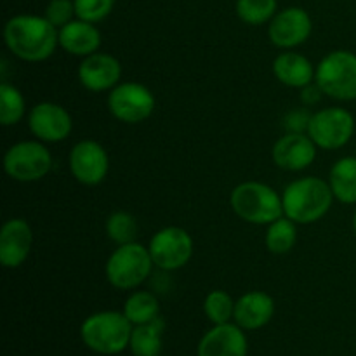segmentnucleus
Listing matches in <instances>:
<instances>
[{"label":"nucleus","mask_w":356,"mask_h":356,"mask_svg":"<svg viewBox=\"0 0 356 356\" xmlns=\"http://www.w3.org/2000/svg\"><path fill=\"white\" fill-rule=\"evenodd\" d=\"M52 155L45 143L19 141L10 146L3 155V170L19 183H35L51 172Z\"/></svg>","instance_id":"0eeeda50"},{"label":"nucleus","mask_w":356,"mask_h":356,"mask_svg":"<svg viewBox=\"0 0 356 356\" xmlns=\"http://www.w3.org/2000/svg\"><path fill=\"white\" fill-rule=\"evenodd\" d=\"M155 94L139 82H120L108 94L110 113L129 125L148 120L155 111Z\"/></svg>","instance_id":"6e6552de"},{"label":"nucleus","mask_w":356,"mask_h":356,"mask_svg":"<svg viewBox=\"0 0 356 356\" xmlns=\"http://www.w3.org/2000/svg\"><path fill=\"white\" fill-rule=\"evenodd\" d=\"M316 152H318V146L308 134L285 132L282 138L275 141L271 148V159L278 169L301 172L315 162Z\"/></svg>","instance_id":"2eb2a0df"},{"label":"nucleus","mask_w":356,"mask_h":356,"mask_svg":"<svg viewBox=\"0 0 356 356\" xmlns=\"http://www.w3.org/2000/svg\"><path fill=\"white\" fill-rule=\"evenodd\" d=\"M275 315V301L263 291H250L236 299L235 320L236 325L245 330H257L266 325Z\"/></svg>","instance_id":"a211bd4d"},{"label":"nucleus","mask_w":356,"mask_h":356,"mask_svg":"<svg viewBox=\"0 0 356 356\" xmlns=\"http://www.w3.org/2000/svg\"><path fill=\"white\" fill-rule=\"evenodd\" d=\"M247 337L236 323H221L209 330L198 344V356H245Z\"/></svg>","instance_id":"f3484780"},{"label":"nucleus","mask_w":356,"mask_h":356,"mask_svg":"<svg viewBox=\"0 0 356 356\" xmlns=\"http://www.w3.org/2000/svg\"><path fill=\"white\" fill-rule=\"evenodd\" d=\"M153 264L159 270L176 271L190 263L195 243L190 233L179 226H165L152 236L148 243Z\"/></svg>","instance_id":"9d476101"},{"label":"nucleus","mask_w":356,"mask_h":356,"mask_svg":"<svg viewBox=\"0 0 356 356\" xmlns=\"http://www.w3.org/2000/svg\"><path fill=\"white\" fill-rule=\"evenodd\" d=\"M106 236L117 245L136 242L139 233V225L131 212L117 211L108 216L106 225H104Z\"/></svg>","instance_id":"a878e982"},{"label":"nucleus","mask_w":356,"mask_h":356,"mask_svg":"<svg viewBox=\"0 0 356 356\" xmlns=\"http://www.w3.org/2000/svg\"><path fill=\"white\" fill-rule=\"evenodd\" d=\"M329 186L334 198L344 205L356 204V156H343L329 172Z\"/></svg>","instance_id":"412c9836"},{"label":"nucleus","mask_w":356,"mask_h":356,"mask_svg":"<svg viewBox=\"0 0 356 356\" xmlns=\"http://www.w3.org/2000/svg\"><path fill=\"white\" fill-rule=\"evenodd\" d=\"M73 2H75L76 17L94 24L106 19L115 7V0H73Z\"/></svg>","instance_id":"c85d7f7f"},{"label":"nucleus","mask_w":356,"mask_h":356,"mask_svg":"<svg viewBox=\"0 0 356 356\" xmlns=\"http://www.w3.org/2000/svg\"><path fill=\"white\" fill-rule=\"evenodd\" d=\"M26 115V101L21 90L13 83H0V122L3 127L19 124Z\"/></svg>","instance_id":"393cba45"},{"label":"nucleus","mask_w":356,"mask_h":356,"mask_svg":"<svg viewBox=\"0 0 356 356\" xmlns=\"http://www.w3.org/2000/svg\"><path fill=\"white\" fill-rule=\"evenodd\" d=\"M296 242H298V225L292 219L282 216L277 221L268 225L264 243H266V249L271 254L282 256V254L291 252L294 249Z\"/></svg>","instance_id":"b1692460"},{"label":"nucleus","mask_w":356,"mask_h":356,"mask_svg":"<svg viewBox=\"0 0 356 356\" xmlns=\"http://www.w3.org/2000/svg\"><path fill=\"white\" fill-rule=\"evenodd\" d=\"M70 172L83 186H97L110 172V155L101 143L83 139L72 148L68 156Z\"/></svg>","instance_id":"9b49d317"},{"label":"nucleus","mask_w":356,"mask_h":356,"mask_svg":"<svg viewBox=\"0 0 356 356\" xmlns=\"http://www.w3.org/2000/svg\"><path fill=\"white\" fill-rule=\"evenodd\" d=\"M334 193L329 181L316 176L299 177L285 186L282 193L284 216L296 225H313L327 216L334 204Z\"/></svg>","instance_id":"f03ea898"},{"label":"nucleus","mask_w":356,"mask_h":356,"mask_svg":"<svg viewBox=\"0 0 356 356\" xmlns=\"http://www.w3.org/2000/svg\"><path fill=\"white\" fill-rule=\"evenodd\" d=\"M315 82L325 96L337 101L356 99V54L351 51H332L316 65Z\"/></svg>","instance_id":"423d86ee"},{"label":"nucleus","mask_w":356,"mask_h":356,"mask_svg":"<svg viewBox=\"0 0 356 356\" xmlns=\"http://www.w3.org/2000/svg\"><path fill=\"white\" fill-rule=\"evenodd\" d=\"M299 90H301V94H299V99H301L302 106H306V108L318 104L320 99H322V96H323L322 89H320L318 83L316 82L309 83V86L302 87V89H299Z\"/></svg>","instance_id":"2f4dec72"},{"label":"nucleus","mask_w":356,"mask_h":356,"mask_svg":"<svg viewBox=\"0 0 356 356\" xmlns=\"http://www.w3.org/2000/svg\"><path fill=\"white\" fill-rule=\"evenodd\" d=\"M3 42L21 61L40 63L59 47V30L45 16L17 14L3 26Z\"/></svg>","instance_id":"f257e3e1"},{"label":"nucleus","mask_w":356,"mask_h":356,"mask_svg":"<svg viewBox=\"0 0 356 356\" xmlns=\"http://www.w3.org/2000/svg\"><path fill=\"white\" fill-rule=\"evenodd\" d=\"M313 31V21L308 10L302 7H287L275 14L268 23V37L271 44L284 51L305 44Z\"/></svg>","instance_id":"f8f14e48"},{"label":"nucleus","mask_w":356,"mask_h":356,"mask_svg":"<svg viewBox=\"0 0 356 356\" xmlns=\"http://www.w3.org/2000/svg\"><path fill=\"white\" fill-rule=\"evenodd\" d=\"M236 16L250 26L270 23L278 13V0H236Z\"/></svg>","instance_id":"bb28decb"},{"label":"nucleus","mask_w":356,"mask_h":356,"mask_svg":"<svg viewBox=\"0 0 356 356\" xmlns=\"http://www.w3.org/2000/svg\"><path fill=\"white\" fill-rule=\"evenodd\" d=\"M59 47L72 56L87 58L99 51L101 31L94 23L76 17L59 28Z\"/></svg>","instance_id":"6ab92c4d"},{"label":"nucleus","mask_w":356,"mask_h":356,"mask_svg":"<svg viewBox=\"0 0 356 356\" xmlns=\"http://www.w3.org/2000/svg\"><path fill=\"white\" fill-rule=\"evenodd\" d=\"M163 320L156 318L149 323L136 325L131 334V346L134 356H159L162 351Z\"/></svg>","instance_id":"4be33fe9"},{"label":"nucleus","mask_w":356,"mask_h":356,"mask_svg":"<svg viewBox=\"0 0 356 356\" xmlns=\"http://www.w3.org/2000/svg\"><path fill=\"white\" fill-rule=\"evenodd\" d=\"M124 315L132 325L149 323L160 316L159 299L149 291H136L127 298L124 305Z\"/></svg>","instance_id":"5701e85b"},{"label":"nucleus","mask_w":356,"mask_h":356,"mask_svg":"<svg viewBox=\"0 0 356 356\" xmlns=\"http://www.w3.org/2000/svg\"><path fill=\"white\" fill-rule=\"evenodd\" d=\"M355 134V118L341 106L323 108L312 115L308 136L320 149H339L350 143Z\"/></svg>","instance_id":"1a4fd4ad"},{"label":"nucleus","mask_w":356,"mask_h":356,"mask_svg":"<svg viewBox=\"0 0 356 356\" xmlns=\"http://www.w3.org/2000/svg\"><path fill=\"white\" fill-rule=\"evenodd\" d=\"M28 127L38 141L61 143L72 134L73 118L61 104L42 101L35 104L28 113Z\"/></svg>","instance_id":"ddd939ff"},{"label":"nucleus","mask_w":356,"mask_h":356,"mask_svg":"<svg viewBox=\"0 0 356 356\" xmlns=\"http://www.w3.org/2000/svg\"><path fill=\"white\" fill-rule=\"evenodd\" d=\"M76 76L83 89L90 92H106V90L110 92L120 83L122 65L115 56L97 51L87 58H82Z\"/></svg>","instance_id":"4468645a"},{"label":"nucleus","mask_w":356,"mask_h":356,"mask_svg":"<svg viewBox=\"0 0 356 356\" xmlns=\"http://www.w3.org/2000/svg\"><path fill=\"white\" fill-rule=\"evenodd\" d=\"M353 229H355V235H356V211H355V216H353Z\"/></svg>","instance_id":"473e14b6"},{"label":"nucleus","mask_w":356,"mask_h":356,"mask_svg":"<svg viewBox=\"0 0 356 356\" xmlns=\"http://www.w3.org/2000/svg\"><path fill=\"white\" fill-rule=\"evenodd\" d=\"M312 115L306 106L296 108L285 113L284 120H282V127L285 132H298V134H308L309 122H312Z\"/></svg>","instance_id":"7c9ffc66"},{"label":"nucleus","mask_w":356,"mask_h":356,"mask_svg":"<svg viewBox=\"0 0 356 356\" xmlns=\"http://www.w3.org/2000/svg\"><path fill=\"white\" fill-rule=\"evenodd\" d=\"M132 323L124 312H99L82 323L80 336L92 351L103 355H117L131 343Z\"/></svg>","instance_id":"39448f33"},{"label":"nucleus","mask_w":356,"mask_h":356,"mask_svg":"<svg viewBox=\"0 0 356 356\" xmlns=\"http://www.w3.org/2000/svg\"><path fill=\"white\" fill-rule=\"evenodd\" d=\"M235 302L228 292L216 289L207 294L204 301V313L214 325L228 323L235 316Z\"/></svg>","instance_id":"cd10ccee"},{"label":"nucleus","mask_w":356,"mask_h":356,"mask_svg":"<svg viewBox=\"0 0 356 356\" xmlns=\"http://www.w3.org/2000/svg\"><path fill=\"white\" fill-rule=\"evenodd\" d=\"M33 245V232L26 219H7L0 229V264L16 270L26 263Z\"/></svg>","instance_id":"dca6fc26"},{"label":"nucleus","mask_w":356,"mask_h":356,"mask_svg":"<svg viewBox=\"0 0 356 356\" xmlns=\"http://www.w3.org/2000/svg\"><path fill=\"white\" fill-rule=\"evenodd\" d=\"M229 205L242 221L264 226L284 216L282 195L261 181H243L233 188Z\"/></svg>","instance_id":"7ed1b4c3"},{"label":"nucleus","mask_w":356,"mask_h":356,"mask_svg":"<svg viewBox=\"0 0 356 356\" xmlns=\"http://www.w3.org/2000/svg\"><path fill=\"white\" fill-rule=\"evenodd\" d=\"M271 70H273V75L278 82L292 87V89H302V87L315 82L316 66L299 52H280L273 59Z\"/></svg>","instance_id":"aec40b11"},{"label":"nucleus","mask_w":356,"mask_h":356,"mask_svg":"<svg viewBox=\"0 0 356 356\" xmlns=\"http://www.w3.org/2000/svg\"><path fill=\"white\" fill-rule=\"evenodd\" d=\"M44 16L59 30L70 21H73V17H76L75 2L73 0H51L45 7Z\"/></svg>","instance_id":"c756f323"},{"label":"nucleus","mask_w":356,"mask_h":356,"mask_svg":"<svg viewBox=\"0 0 356 356\" xmlns=\"http://www.w3.org/2000/svg\"><path fill=\"white\" fill-rule=\"evenodd\" d=\"M153 259L148 247L139 242L117 245L104 266V275L111 287L132 291L145 284L153 271Z\"/></svg>","instance_id":"20e7f679"}]
</instances>
